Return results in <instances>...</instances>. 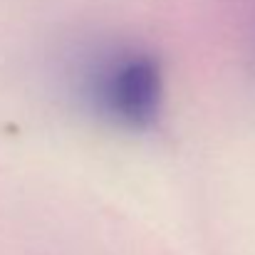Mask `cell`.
Returning <instances> with one entry per match:
<instances>
[{"label": "cell", "instance_id": "6da1fadb", "mask_svg": "<svg viewBox=\"0 0 255 255\" xmlns=\"http://www.w3.org/2000/svg\"><path fill=\"white\" fill-rule=\"evenodd\" d=\"M77 92L102 122L127 131H146L164 109V67L144 47L112 45L85 62Z\"/></svg>", "mask_w": 255, "mask_h": 255}]
</instances>
